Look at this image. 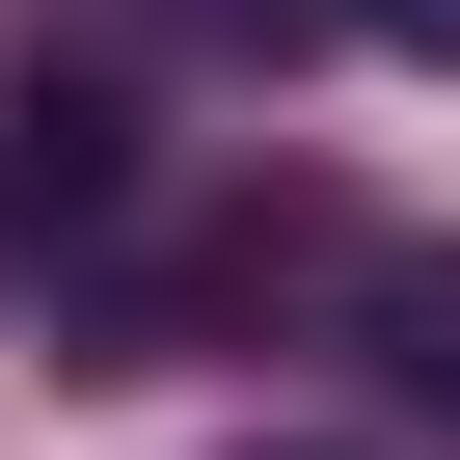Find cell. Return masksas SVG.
<instances>
[{"label": "cell", "mask_w": 460, "mask_h": 460, "mask_svg": "<svg viewBox=\"0 0 460 460\" xmlns=\"http://www.w3.org/2000/svg\"><path fill=\"white\" fill-rule=\"evenodd\" d=\"M109 190H136V109H109V82H28V163H0V217L55 244V217H109Z\"/></svg>", "instance_id": "1"}, {"label": "cell", "mask_w": 460, "mask_h": 460, "mask_svg": "<svg viewBox=\"0 0 460 460\" xmlns=\"http://www.w3.org/2000/svg\"><path fill=\"white\" fill-rule=\"evenodd\" d=\"M352 298H379V352H406V379H433V406H460V244H379V271H352Z\"/></svg>", "instance_id": "2"}, {"label": "cell", "mask_w": 460, "mask_h": 460, "mask_svg": "<svg viewBox=\"0 0 460 460\" xmlns=\"http://www.w3.org/2000/svg\"><path fill=\"white\" fill-rule=\"evenodd\" d=\"M352 28H379V55H460V0H352Z\"/></svg>", "instance_id": "3"}]
</instances>
